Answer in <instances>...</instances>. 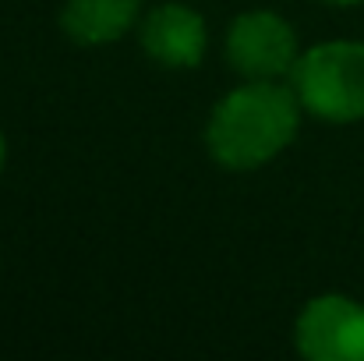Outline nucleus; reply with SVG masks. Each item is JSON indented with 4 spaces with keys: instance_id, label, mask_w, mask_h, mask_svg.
Segmentation results:
<instances>
[{
    "instance_id": "obj_6",
    "label": "nucleus",
    "mask_w": 364,
    "mask_h": 361,
    "mask_svg": "<svg viewBox=\"0 0 364 361\" xmlns=\"http://www.w3.org/2000/svg\"><path fill=\"white\" fill-rule=\"evenodd\" d=\"M141 0H68L60 11V28L82 43V46H100L114 43L138 21Z\"/></svg>"
},
{
    "instance_id": "obj_2",
    "label": "nucleus",
    "mask_w": 364,
    "mask_h": 361,
    "mask_svg": "<svg viewBox=\"0 0 364 361\" xmlns=\"http://www.w3.org/2000/svg\"><path fill=\"white\" fill-rule=\"evenodd\" d=\"M294 93L304 110L322 120L364 117V43L333 39L311 46L294 64Z\"/></svg>"
},
{
    "instance_id": "obj_8",
    "label": "nucleus",
    "mask_w": 364,
    "mask_h": 361,
    "mask_svg": "<svg viewBox=\"0 0 364 361\" xmlns=\"http://www.w3.org/2000/svg\"><path fill=\"white\" fill-rule=\"evenodd\" d=\"M329 4H361V0H329Z\"/></svg>"
},
{
    "instance_id": "obj_1",
    "label": "nucleus",
    "mask_w": 364,
    "mask_h": 361,
    "mask_svg": "<svg viewBox=\"0 0 364 361\" xmlns=\"http://www.w3.org/2000/svg\"><path fill=\"white\" fill-rule=\"evenodd\" d=\"M297 117L301 100L294 89H283L272 78H251L216 103L205 145L227 170H255L294 142Z\"/></svg>"
},
{
    "instance_id": "obj_3",
    "label": "nucleus",
    "mask_w": 364,
    "mask_h": 361,
    "mask_svg": "<svg viewBox=\"0 0 364 361\" xmlns=\"http://www.w3.org/2000/svg\"><path fill=\"white\" fill-rule=\"evenodd\" d=\"M297 347L311 361H364V308L340 294L308 301L297 315Z\"/></svg>"
},
{
    "instance_id": "obj_7",
    "label": "nucleus",
    "mask_w": 364,
    "mask_h": 361,
    "mask_svg": "<svg viewBox=\"0 0 364 361\" xmlns=\"http://www.w3.org/2000/svg\"><path fill=\"white\" fill-rule=\"evenodd\" d=\"M4 156H7V145H4V135H0V167H4Z\"/></svg>"
},
{
    "instance_id": "obj_4",
    "label": "nucleus",
    "mask_w": 364,
    "mask_h": 361,
    "mask_svg": "<svg viewBox=\"0 0 364 361\" xmlns=\"http://www.w3.org/2000/svg\"><path fill=\"white\" fill-rule=\"evenodd\" d=\"M227 61L244 78H279L297 64V36L272 11H247L227 32Z\"/></svg>"
},
{
    "instance_id": "obj_5",
    "label": "nucleus",
    "mask_w": 364,
    "mask_h": 361,
    "mask_svg": "<svg viewBox=\"0 0 364 361\" xmlns=\"http://www.w3.org/2000/svg\"><path fill=\"white\" fill-rule=\"evenodd\" d=\"M141 46L166 68H195L205 53V21L184 4H163L141 21Z\"/></svg>"
}]
</instances>
